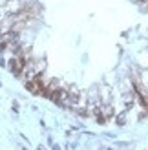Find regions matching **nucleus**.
Listing matches in <instances>:
<instances>
[{"label":"nucleus","mask_w":148,"mask_h":150,"mask_svg":"<svg viewBox=\"0 0 148 150\" xmlns=\"http://www.w3.org/2000/svg\"><path fill=\"white\" fill-rule=\"evenodd\" d=\"M9 70H11V73H15V75H22V71L26 70V61H24L22 57L11 59V61H9Z\"/></svg>","instance_id":"1"},{"label":"nucleus","mask_w":148,"mask_h":150,"mask_svg":"<svg viewBox=\"0 0 148 150\" xmlns=\"http://www.w3.org/2000/svg\"><path fill=\"white\" fill-rule=\"evenodd\" d=\"M0 33H2V29H0Z\"/></svg>","instance_id":"3"},{"label":"nucleus","mask_w":148,"mask_h":150,"mask_svg":"<svg viewBox=\"0 0 148 150\" xmlns=\"http://www.w3.org/2000/svg\"><path fill=\"white\" fill-rule=\"evenodd\" d=\"M39 150H44V148H42V146H40V148H39Z\"/></svg>","instance_id":"2"}]
</instances>
